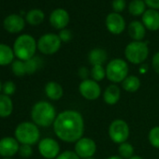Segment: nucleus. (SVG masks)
<instances>
[{
  "label": "nucleus",
  "mask_w": 159,
  "mask_h": 159,
  "mask_svg": "<svg viewBox=\"0 0 159 159\" xmlns=\"http://www.w3.org/2000/svg\"><path fill=\"white\" fill-rule=\"evenodd\" d=\"M58 36H59V38H60V39H61L62 42H68L72 39V33H71V31L68 30V29H66V28L65 29H62L60 31V33L58 34Z\"/></svg>",
  "instance_id": "obj_35"
},
{
  "label": "nucleus",
  "mask_w": 159,
  "mask_h": 159,
  "mask_svg": "<svg viewBox=\"0 0 159 159\" xmlns=\"http://www.w3.org/2000/svg\"><path fill=\"white\" fill-rule=\"evenodd\" d=\"M61 39L58 35L49 33L41 36L39 39L38 49L39 51L46 55H52L57 52L61 47Z\"/></svg>",
  "instance_id": "obj_8"
},
{
  "label": "nucleus",
  "mask_w": 159,
  "mask_h": 159,
  "mask_svg": "<svg viewBox=\"0 0 159 159\" xmlns=\"http://www.w3.org/2000/svg\"><path fill=\"white\" fill-rule=\"evenodd\" d=\"M2 92L4 95L6 96H12L15 94L16 92V85L12 81H8L6 83L3 84V87H2Z\"/></svg>",
  "instance_id": "obj_31"
},
{
  "label": "nucleus",
  "mask_w": 159,
  "mask_h": 159,
  "mask_svg": "<svg viewBox=\"0 0 159 159\" xmlns=\"http://www.w3.org/2000/svg\"><path fill=\"white\" fill-rule=\"evenodd\" d=\"M25 63L26 74L35 73L41 66V60L39 57H35V56L27 61H25Z\"/></svg>",
  "instance_id": "obj_28"
},
{
  "label": "nucleus",
  "mask_w": 159,
  "mask_h": 159,
  "mask_svg": "<svg viewBox=\"0 0 159 159\" xmlns=\"http://www.w3.org/2000/svg\"><path fill=\"white\" fill-rule=\"evenodd\" d=\"M128 34L134 41H141L146 34L145 26L139 21H133L128 25Z\"/></svg>",
  "instance_id": "obj_18"
},
{
  "label": "nucleus",
  "mask_w": 159,
  "mask_h": 159,
  "mask_svg": "<svg viewBox=\"0 0 159 159\" xmlns=\"http://www.w3.org/2000/svg\"><path fill=\"white\" fill-rule=\"evenodd\" d=\"M19 153L22 157L24 158H28L32 155L33 153V149L31 145L28 144H21L20 149H19Z\"/></svg>",
  "instance_id": "obj_32"
},
{
  "label": "nucleus",
  "mask_w": 159,
  "mask_h": 159,
  "mask_svg": "<svg viewBox=\"0 0 159 159\" xmlns=\"http://www.w3.org/2000/svg\"><path fill=\"white\" fill-rule=\"evenodd\" d=\"M106 27L113 35H119L125 28V21L124 17L117 12H111L106 17Z\"/></svg>",
  "instance_id": "obj_12"
},
{
  "label": "nucleus",
  "mask_w": 159,
  "mask_h": 159,
  "mask_svg": "<svg viewBox=\"0 0 159 159\" xmlns=\"http://www.w3.org/2000/svg\"><path fill=\"white\" fill-rule=\"evenodd\" d=\"M13 111V102L9 96L0 94V117L6 118Z\"/></svg>",
  "instance_id": "obj_21"
},
{
  "label": "nucleus",
  "mask_w": 159,
  "mask_h": 159,
  "mask_svg": "<svg viewBox=\"0 0 159 159\" xmlns=\"http://www.w3.org/2000/svg\"><path fill=\"white\" fill-rule=\"evenodd\" d=\"M85 159H95V158H93V157H89V158H85Z\"/></svg>",
  "instance_id": "obj_42"
},
{
  "label": "nucleus",
  "mask_w": 159,
  "mask_h": 159,
  "mask_svg": "<svg viewBox=\"0 0 159 159\" xmlns=\"http://www.w3.org/2000/svg\"><path fill=\"white\" fill-rule=\"evenodd\" d=\"M142 24L151 31L159 29V12L155 10H148L142 15Z\"/></svg>",
  "instance_id": "obj_16"
},
{
  "label": "nucleus",
  "mask_w": 159,
  "mask_h": 159,
  "mask_svg": "<svg viewBox=\"0 0 159 159\" xmlns=\"http://www.w3.org/2000/svg\"><path fill=\"white\" fill-rule=\"evenodd\" d=\"M89 74L91 75V70H89L85 66H83L79 69V76L83 79V81L84 80H87V77L89 76Z\"/></svg>",
  "instance_id": "obj_37"
},
{
  "label": "nucleus",
  "mask_w": 159,
  "mask_h": 159,
  "mask_svg": "<svg viewBox=\"0 0 159 159\" xmlns=\"http://www.w3.org/2000/svg\"><path fill=\"white\" fill-rule=\"evenodd\" d=\"M53 131L63 141H78L84 133V121L82 114L72 110L60 112L53 123Z\"/></svg>",
  "instance_id": "obj_1"
},
{
  "label": "nucleus",
  "mask_w": 159,
  "mask_h": 159,
  "mask_svg": "<svg viewBox=\"0 0 159 159\" xmlns=\"http://www.w3.org/2000/svg\"><path fill=\"white\" fill-rule=\"evenodd\" d=\"M125 55L128 62L134 65L143 63L149 55V48L146 42L132 41L126 45Z\"/></svg>",
  "instance_id": "obj_6"
},
{
  "label": "nucleus",
  "mask_w": 159,
  "mask_h": 159,
  "mask_svg": "<svg viewBox=\"0 0 159 159\" xmlns=\"http://www.w3.org/2000/svg\"><path fill=\"white\" fill-rule=\"evenodd\" d=\"M50 23L55 29H65L69 23V14L64 9H56L50 15Z\"/></svg>",
  "instance_id": "obj_14"
},
{
  "label": "nucleus",
  "mask_w": 159,
  "mask_h": 159,
  "mask_svg": "<svg viewBox=\"0 0 159 159\" xmlns=\"http://www.w3.org/2000/svg\"><path fill=\"white\" fill-rule=\"evenodd\" d=\"M148 139L152 147L159 148V125L154 126L150 130L148 134Z\"/></svg>",
  "instance_id": "obj_30"
},
{
  "label": "nucleus",
  "mask_w": 159,
  "mask_h": 159,
  "mask_svg": "<svg viewBox=\"0 0 159 159\" xmlns=\"http://www.w3.org/2000/svg\"><path fill=\"white\" fill-rule=\"evenodd\" d=\"M145 6L146 4L143 0H132L128 5V11L133 16L143 15V13L146 11Z\"/></svg>",
  "instance_id": "obj_25"
},
{
  "label": "nucleus",
  "mask_w": 159,
  "mask_h": 159,
  "mask_svg": "<svg viewBox=\"0 0 159 159\" xmlns=\"http://www.w3.org/2000/svg\"><path fill=\"white\" fill-rule=\"evenodd\" d=\"M55 159H81L73 151H64Z\"/></svg>",
  "instance_id": "obj_34"
},
{
  "label": "nucleus",
  "mask_w": 159,
  "mask_h": 159,
  "mask_svg": "<svg viewBox=\"0 0 159 159\" xmlns=\"http://www.w3.org/2000/svg\"><path fill=\"white\" fill-rule=\"evenodd\" d=\"M19 141L12 137H5L0 139V155L9 158L19 152Z\"/></svg>",
  "instance_id": "obj_13"
},
{
  "label": "nucleus",
  "mask_w": 159,
  "mask_h": 159,
  "mask_svg": "<svg viewBox=\"0 0 159 159\" xmlns=\"http://www.w3.org/2000/svg\"><path fill=\"white\" fill-rule=\"evenodd\" d=\"M92 80L96 82H100L106 77V68L104 66H94L91 69Z\"/></svg>",
  "instance_id": "obj_29"
},
{
  "label": "nucleus",
  "mask_w": 159,
  "mask_h": 159,
  "mask_svg": "<svg viewBox=\"0 0 159 159\" xmlns=\"http://www.w3.org/2000/svg\"><path fill=\"white\" fill-rule=\"evenodd\" d=\"M128 65L120 58L110 61L106 66V77L113 84L122 83L128 76Z\"/></svg>",
  "instance_id": "obj_5"
},
{
  "label": "nucleus",
  "mask_w": 159,
  "mask_h": 159,
  "mask_svg": "<svg viewBox=\"0 0 159 159\" xmlns=\"http://www.w3.org/2000/svg\"><path fill=\"white\" fill-rule=\"evenodd\" d=\"M4 159H11V158H4Z\"/></svg>",
  "instance_id": "obj_43"
},
{
  "label": "nucleus",
  "mask_w": 159,
  "mask_h": 159,
  "mask_svg": "<svg viewBox=\"0 0 159 159\" xmlns=\"http://www.w3.org/2000/svg\"><path fill=\"white\" fill-rule=\"evenodd\" d=\"M44 17H45V15H44L42 11L35 9V10H31L30 11L27 12L25 19H26V21H27V23L29 25H39L43 22Z\"/></svg>",
  "instance_id": "obj_24"
},
{
  "label": "nucleus",
  "mask_w": 159,
  "mask_h": 159,
  "mask_svg": "<svg viewBox=\"0 0 159 159\" xmlns=\"http://www.w3.org/2000/svg\"><path fill=\"white\" fill-rule=\"evenodd\" d=\"M45 94L51 100H59L64 95V90L60 84L52 81L46 84Z\"/></svg>",
  "instance_id": "obj_19"
},
{
  "label": "nucleus",
  "mask_w": 159,
  "mask_h": 159,
  "mask_svg": "<svg viewBox=\"0 0 159 159\" xmlns=\"http://www.w3.org/2000/svg\"><path fill=\"white\" fill-rule=\"evenodd\" d=\"M2 87H3V84H2L1 82H0V93L2 92Z\"/></svg>",
  "instance_id": "obj_41"
},
{
  "label": "nucleus",
  "mask_w": 159,
  "mask_h": 159,
  "mask_svg": "<svg viewBox=\"0 0 159 159\" xmlns=\"http://www.w3.org/2000/svg\"><path fill=\"white\" fill-rule=\"evenodd\" d=\"M111 5H112L113 11L119 13V12H122L125 9L126 3H125V0H113Z\"/></svg>",
  "instance_id": "obj_33"
},
{
  "label": "nucleus",
  "mask_w": 159,
  "mask_h": 159,
  "mask_svg": "<svg viewBox=\"0 0 159 159\" xmlns=\"http://www.w3.org/2000/svg\"><path fill=\"white\" fill-rule=\"evenodd\" d=\"M3 25L10 33H19L25 27V20L20 15L11 14L4 20Z\"/></svg>",
  "instance_id": "obj_15"
},
{
  "label": "nucleus",
  "mask_w": 159,
  "mask_h": 159,
  "mask_svg": "<svg viewBox=\"0 0 159 159\" xmlns=\"http://www.w3.org/2000/svg\"><path fill=\"white\" fill-rule=\"evenodd\" d=\"M74 150V152L80 158L85 159L93 157V155L97 152V144L95 140H93L92 139L83 137L78 141H76Z\"/></svg>",
  "instance_id": "obj_10"
},
{
  "label": "nucleus",
  "mask_w": 159,
  "mask_h": 159,
  "mask_svg": "<svg viewBox=\"0 0 159 159\" xmlns=\"http://www.w3.org/2000/svg\"><path fill=\"white\" fill-rule=\"evenodd\" d=\"M144 2L152 10H159V0H144Z\"/></svg>",
  "instance_id": "obj_38"
},
{
  "label": "nucleus",
  "mask_w": 159,
  "mask_h": 159,
  "mask_svg": "<svg viewBox=\"0 0 159 159\" xmlns=\"http://www.w3.org/2000/svg\"><path fill=\"white\" fill-rule=\"evenodd\" d=\"M108 55L104 49L102 48H95L88 53V61L94 66H103L107 61Z\"/></svg>",
  "instance_id": "obj_20"
},
{
  "label": "nucleus",
  "mask_w": 159,
  "mask_h": 159,
  "mask_svg": "<svg viewBox=\"0 0 159 159\" xmlns=\"http://www.w3.org/2000/svg\"><path fill=\"white\" fill-rule=\"evenodd\" d=\"M38 43L35 39L27 34L18 37L13 45V52L15 56L22 61H27L34 57Z\"/></svg>",
  "instance_id": "obj_3"
},
{
  "label": "nucleus",
  "mask_w": 159,
  "mask_h": 159,
  "mask_svg": "<svg viewBox=\"0 0 159 159\" xmlns=\"http://www.w3.org/2000/svg\"><path fill=\"white\" fill-rule=\"evenodd\" d=\"M106 159H124V158H122L120 155H112V156H110Z\"/></svg>",
  "instance_id": "obj_39"
},
{
  "label": "nucleus",
  "mask_w": 159,
  "mask_h": 159,
  "mask_svg": "<svg viewBox=\"0 0 159 159\" xmlns=\"http://www.w3.org/2000/svg\"><path fill=\"white\" fill-rule=\"evenodd\" d=\"M79 91L82 97L87 100H96L101 95V88L98 82L92 79L82 81L79 85Z\"/></svg>",
  "instance_id": "obj_9"
},
{
  "label": "nucleus",
  "mask_w": 159,
  "mask_h": 159,
  "mask_svg": "<svg viewBox=\"0 0 159 159\" xmlns=\"http://www.w3.org/2000/svg\"><path fill=\"white\" fill-rule=\"evenodd\" d=\"M15 139L21 144L34 145L39 140L40 132L38 125L31 122H23L15 128Z\"/></svg>",
  "instance_id": "obj_4"
},
{
  "label": "nucleus",
  "mask_w": 159,
  "mask_h": 159,
  "mask_svg": "<svg viewBox=\"0 0 159 159\" xmlns=\"http://www.w3.org/2000/svg\"><path fill=\"white\" fill-rule=\"evenodd\" d=\"M129 126L127 123L122 119L112 121L109 126V136L111 139L118 144L124 143L129 137Z\"/></svg>",
  "instance_id": "obj_7"
},
{
  "label": "nucleus",
  "mask_w": 159,
  "mask_h": 159,
  "mask_svg": "<svg viewBox=\"0 0 159 159\" xmlns=\"http://www.w3.org/2000/svg\"><path fill=\"white\" fill-rule=\"evenodd\" d=\"M14 52L10 46L0 43V66H8L12 64L14 61Z\"/></svg>",
  "instance_id": "obj_22"
},
{
  "label": "nucleus",
  "mask_w": 159,
  "mask_h": 159,
  "mask_svg": "<svg viewBox=\"0 0 159 159\" xmlns=\"http://www.w3.org/2000/svg\"><path fill=\"white\" fill-rule=\"evenodd\" d=\"M39 152L45 159H55L60 154V145L55 139L45 138L39 142Z\"/></svg>",
  "instance_id": "obj_11"
},
{
  "label": "nucleus",
  "mask_w": 159,
  "mask_h": 159,
  "mask_svg": "<svg viewBox=\"0 0 159 159\" xmlns=\"http://www.w3.org/2000/svg\"><path fill=\"white\" fill-rule=\"evenodd\" d=\"M129 159H143L142 157H140V156H139V155H133L131 158H129Z\"/></svg>",
  "instance_id": "obj_40"
},
{
  "label": "nucleus",
  "mask_w": 159,
  "mask_h": 159,
  "mask_svg": "<svg viewBox=\"0 0 159 159\" xmlns=\"http://www.w3.org/2000/svg\"><path fill=\"white\" fill-rule=\"evenodd\" d=\"M120 98H121V90L114 84L109 85L103 93V99L108 105L116 104L120 100Z\"/></svg>",
  "instance_id": "obj_17"
},
{
  "label": "nucleus",
  "mask_w": 159,
  "mask_h": 159,
  "mask_svg": "<svg viewBox=\"0 0 159 159\" xmlns=\"http://www.w3.org/2000/svg\"><path fill=\"white\" fill-rule=\"evenodd\" d=\"M56 111L54 107L47 101L37 102L31 110V118L38 126L48 127L53 125L56 119Z\"/></svg>",
  "instance_id": "obj_2"
},
{
  "label": "nucleus",
  "mask_w": 159,
  "mask_h": 159,
  "mask_svg": "<svg viewBox=\"0 0 159 159\" xmlns=\"http://www.w3.org/2000/svg\"><path fill=\"white\" fill-rule=\"evenodd\" d=\"M152 66L153 70L159 74V52L153 54L152 59Z\"/></svg>",
  "instance_id": "obj_36"
},
{
  "label": "nucleus",
  "mask_w": 159,
  "mask_h": 159,
  "mask_svg": "<svg viewBox=\"0 0 159 159\" xmlns=\"http://www.w3.org/2000/svg\"><path fill=\"white\" fill-rule=\"evenodd\" d=\"M118 152H119V155L124 158V159H129L134 155V147L132 144H130L129 142L125 141L124 143L119 144L118 147Z\"/></svg>",
  "instance_id": "obj_26"
},
{
  "label": "nucleus",
  "mask_w": 159,
  "mask_h": 159,
  "mask_svg": "<svg viewBox=\"0 0 159 159\" xmlns=\"http://www.w3.org/2000/svg\"><path fill=\"white\" fill-rule=\"evenodd\" d=\"M11 70L13 74L17 77H23L26 74L25 63L22 60H15L11 64Z\"/></svg>",
  "instance_id": "obj_27"
},
{
  "label": "nucleus",
  "mask_w": 159,
  "mask_h": 159,
  "mask_svg": "<svg viewBox=\"0 0 159 159\" xmlns=\"http://www.w3.org/2000/svg\"><path fill=\"white\" fill-rule=\"evenodd\" d=\"M122 87L128 93H135L140 87V81L137 76H127L122 82Z\"/></svg>",
  "instance_id": "obj_23"
}]
</instances>
